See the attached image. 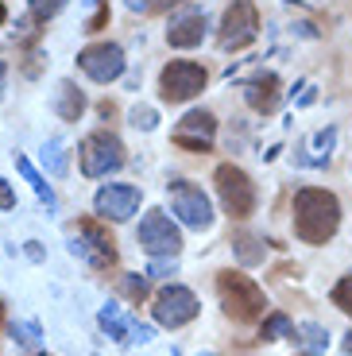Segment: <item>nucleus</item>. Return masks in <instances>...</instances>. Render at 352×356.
<instances>
[{
  "mask_svg": "<svg viewBox=\"0 0 352 356\" xmlns=\"http://www.w3.org/2000/svg\"><path fill=\"white\" fill-rule=\"evenodd\" d=\"M341 229V202L333 190L321 186H302L294 194V236L310 248L329 244Z\"/></svg>",
  "mask_w": 352,
  "mask_h": 356,
  "instance_id": "f257e3e1",
  "label": "nucleus"
},
{
  "mask_svg": "<svg viewBox=\"0 0 352 356\" xmlns=\"http://www.w3.org/2000/svg\"><path fill=\"white\" fill-rule=\"evenodd\" d=\"M217 291H221V306L232 321H255L267 310V294L244 275V271H217Z\"/></svg>",
  "mask_w": 352,
  "mask_h": 356,
  "instance_id": "f03ea898",
  "label": "nucleus"
},
{
  "mask_svg": "<svg viewBox=\"0 0 352 356\" xmlns=\"http://www.w3.org/2000/svg\"><path fill=\"white\" fill-rule=\"evenodd\" d=\"M213 182H217L221 205H225V213H229L232 221H248V217L255 213V202H259V197H255V182L237 167V163H221Z\"/></svg>",
  "mask_w": 352,
  "mask_h": 356,
  "instance_id": "7ed1b4c3",
  "label": "nucleus"
},
{
  "mask_svg": "<svg viewBox=\"0 0 352 356\" xmlns=\"http://www.w3.org/2000/svg\"><path fill=\"white\" fill-rule=\"evenodd\" d=\"M202 314V302H198V294L182 283H167L163 291H155L151 298V318L163 325V330H182L190 321Z\"/></svg>",
  "mask_w": 352,
  "mask_h": 356,
  "instance_id": "20e7f679",
  "label": "nucleus"
},
{
  "mask_svg": "<svg viewBox=\"0 0 352 356\" xmlns=\"http://www.w3.org/2000/svg\"><path fill=\"white\" fill-rule=\"evenodd\" d=\"M205 86H209V70L190 63V58H175V63H167L163 74H159V93H163V101H170V105L194 101Z\"/></svg>",
  "mask_w": 352,
  "mask_h": 356,
  "instance_id": "39448f33",
  "label": "nucleus"
},
{
  "mask_svg": "<svg viewBox=\"0 0 352 356\" xmlns=\"http://www.w3.org/2000/svg\"><path fill=\"white\" fill-rule=\"evenodd\" d=\"M255 35H259V12H255V4L252 0H232L229 12L221 16L217 47L237 54V51H244V47H252Z\"/></svg>",
  "mask_w": 352,
  "mask_h": 356,
  "instance_id": "423d86ee",
  "label": "nucleus"
},
{
  "mask_svg": "<svg viewBox=\"0 0 352 356\" xmlns=\"http://www.w3.org/2000/svg\"><path fill=\"white\" fill-rule=\"evenodd\" d=\"M70 232H78V236H70V252L81 256L89 267H113L116 264V244H113V232L105 225L89 221V217H78L70 225Z\"/></svg>",
  "mask_w": 352,
  "mask_h": 356,
  "instance_id": "0eeeda50",
  "label": "nucleus"
},
{
  "mask_svg": "<svg viewBox=\"0 0 352 356\" xmlns=\"http://www.w3.org/2000/svg\"><path fill=\"white\" fill-rule=\"evenodd\" d=\"M136 241H140V248L147 252L151 259H167V256H178L182 252V232H178V225L170 221L163 209H147L140 221V229H136Z\"/></svg>",
  "mask_w": 352,
  "mask_h": 356,
  "instance_id": "6e6552de",
  "label": "nucleus"
},
{
  "mask_svg": "<svg viewBox=\"0 0 352 356\" xmlns=\"http://www.w3.org/2000/svg\"><path fill=\"white\" fill-rule=\"evenodd\" d=\"M124 167V143L116 140L113 132L97 128L81 143V175L86 178H105V175H116Z\"/></svg>",
  "mask_w": 352,
  "mask_h": 356,
  "instance_id": "1a4fd4ad",
  "label": "nucleus"
},
{
  "mask_svg": "<svg viewBox=\"0 0 352 356\" xmlns=\"http://www.w3.org/2000/svg\"><path fill=\"white\" fill-rule=\"evenodd\" d=\"M170 209H175L178 221L190 225V229H209L213 225V202L205 197V190L198 186V182L175 178V182H170Z\"/></svg>",
  "mask_w": 352,
  "mask_h": 356,
  "instance_id": "9d476101",
  "label": "nucleus"
},
{
  "mask_svg": "<svg viewBox=\"0 0 352 356\" xmlns=\"http://www.w3.org/2000/svg\"><path fill=\"white\" fill-rule=\"evenodd\" d=\"M140 202L143 194L136 186H128V182H109V186L97 190V197H93V209H97L101 221H132L136 213H140Z\"/></svg>",
  "mask_w": 352,
  "mask_h": 356,
  "instance_id": "9b49d317",
  "label": "nucleus"
},
{
  "mask_svg": "<svg viewBox=\"0 0 352 356\" xmlns=\"http://www.w3.org/2000/svg\"><path fill=\"white\" fill-rule=\"evenodd\" d=\"M213 136H217V116L209 108H190L175 128V147L182 152H213Z\"/></svg>",
  "mask_w": 352,
  "mask_h": 356,
  "instance_id": "f8f14e48",
  "label": "nucleus"
},
{
  "mask_svg": "<svg viewBox=\"0 0 352 356\" xmlns=\"http://www.w3.org/2000/svg\"><path fill=\"white\" fill-rule=\"evenodd\" d=\"M78 70L86 74L89 81H116L124 74V47L116 43H93L78 54Z\"/></svg>",
  "mask_w": 352,
  "mask_h": 356,
  "instance_id": "ddd939ff",
  "label": "nucleus"
},
{
  "mask_svg": "<svg viewBox=\"0 0 352 356\" xmlns=\"http://www.w3.org/2000/svg\"><path fill=\"white\" fill-rule=\"evenodd\" d=\"M205 31H209L205 8H186V12H178V16H170V24H167V43L178 47V51H194V47H202Z\"/></svg>",
  "mask_w": 352,
  "mask_h": 356,
  "instance_id": "4468645a",
  "label": "nucleus"
},
{
  "mask_svg": "<svg viewBox=\"0 0 352 356\" xmlns=\"http://www.w3.org/2000/svg\"><path fill=\"white\" fill-rule=\"evenodd\" d=\"M244 97H248V105H252L255 113L271 116L275 108H279V101H282L279 74L264 70V74H255V78H248V81H244Z\"/></svg>",
  "mask_w": 352,
  "mask_h": 356,
  "instance_id": "2eb2a0df",
  "label": "nucleus"
},
{
  "mask_svg": "<svg viewBox=\"0 0 352 356\" xmlns=\"http://www.w3.org/2000/svg\"><path fill=\"white\" fill-rule=\"evenodd\" d=\"M54 113H58L66 124H74V120H81V116H86V93L78 89V81H70V78H62V81H58Z\"/></svg>",
  "mask_w": 352,
  "mask_h": 356,
  "instance_id": "dca6fc26",
  "label": "nucleus"
},
{
  "mask_svg": "<svg viewBox=\"0 0 352 356\" xmlns=\"http://www.w3.org/2000/svg\"><path fill=\"white\" fill-rule=\"evenodd\" d=\"M97 321H101V330L109 333L113 341H120V345H128V341L136 337V321L128 318V314L120 310L116 302H109V306H101V314H97Z\"/></svg>",
  "mask_w": 352,
  "mask_h": 356,
  "instance_id": "f3484780",
  "label": "nucleus"
},
{
  "mask_svg": "<svg viewBox=\"0 0 352 356\" xmlns=\"http://www.w3.org/2000/svg\"><path fill=\"white\" fill-rule=\"evenodd\" d=\"M333 147H337V128L329 124V128H321V132L310 136V143H306V152L298 155V163L302 167H321V163L333 155Z\"/></svg>",
  "mask_w": 352,
  "mask_h": 356,
  "instance_id": "a211bd4d",
  "label": "nucleus"
},
{
  "mask_svg": "<svg viewBox=\"0 0 352 356\" xmlns=\"http://www.w3.org/2000/svg\"><path fill=\"white\" fill-rule=\"evenodd\" d=\"M229 244H232V256H237V264H244V267L264 264V236H255V232H248V229H237V232L229 236Z\"/></svg>",
  "mask_w": 352,
  "mask_h": 356,
  "instance_id": "6ab92c4d",
  "label": "nucleus"
},
{
  "mask_svg": "<svg viewBox=\"0 0 352 356\" xmlns=\"http://www.w3.org/2000/svg\"><path fill=\"white\" fill-rule=\"evenodd\" d=\"M291 341H298V345L306 348V356H314V353H326L329 330H326V325H317V321H302V325H294V337Z\"/></svg>",
  "mask_w": 352,
  "mask_h": 356,
  "instance_id": "aec40b11",
  "label": "nucleus"
},
{
  "mask_svg": "<svg viewBox=\"0 0 352 356\" xmlns=\"http://www.w3.org/2000/svg\"><path fill=\"white\" fill-rule=\"evenodd\" d=\"M282 337H294V321L287 318L282 310H275V314H267L264 325H259V341L271 345V341H282Z\"/></svg>",
  "mask_w": 352,
  "mask_h": 356,
  "instance_id": "412c9836",
  "label": "nucleus"
},
{
  "mask_svg": "<svg viewBox=\"0 0 352 356\" xmlns=\"http://www.w3.org/2000/svg\"><path fill=\"white\" fill-rule=\"evenodd\" d=\"M116 291L128 298V302H147L151 298V286H147V275H120V283H116Z\"/></svg>",
  "mask_w": 352,
  "mask_h": 356,
  "instance_id": "4be33fe9",
  "label": "nucleus"
},
{
  "mask_svg": "<svg viewBox=\"0 0 352 356\" xmlns=\"http://www.w3.org/2000/svg\"><path fill=\"white\" fill-rule=\"evenodd\" d=\"M16 167H19V175H24L27 182L35 186V194L43 197L47 205H51V202H54V194H51V190H47V182H43V175H39V170H35V163L27 159V155H16Z\"/></svg>",
  "mask_w": 352,
  "mask_h": 356,
  "instance_id": "5701e85b",
  "label": "nucleus"
},
{
  "mask_svg": "<svg viewBox=\"0 0 352 356\" xmlns=\"http://www.w3.org/2000/svg\"><path fill=\"white\" fill-rule=\"evenodd\" d=\"M66 8V0H27V16H31V24H47V19H54L58 12Z\"/></svg>",
  "mask_w": 352,
  "mask_h": 356,
  "instance_id": "b1692460",
  "label": "nucleus"
},
{
  "mask_svg": "<svg viewBox=\"0 0 352 356\" xmlns=\"http://www.w3.org/2000/svg\"><path fill=\"white\" fill-rule=\"evenodd\" d=\"M43 167L51 170V175H66V143L62 140L43 143Z\"/></svg>",
  "mask_w": 352,
  "mask_h": 356,
  "instance_id": "393cba45",
  "label": "nucleus"
},
{
  "mask_svg": "<svg viewBox=\"0 0 352 356\" xmlns=\"http://www.w3.org/2000/svg\"><path fill=\"white\" fill-rule=\"evenodd\" d=\"M329 298H333V306L341 314H349L352 318V275H344V279H337L333 283V291H329Z\"/></svg>",
  "mask_w": 352,
  "mask_h": 356,
  "instance_id": "a878e982",
  "label": "nucleus"
},
{
  "mask_svg": "<svg viewBox=\"0 0 352 356\" xmlns=\"http://www.w3.org/2000/svg\"><path fill=\"white\" fill-rule=\"evenodd\" d=\"M128 124H132L136 132H151V128L159 124V113L151 105H136L132 113H128Z\"/></svg>",
  "mask_w": 352,
  "mask_h": 356,
  "instance_id": "bb28decb",
  "label": "nucleus"
},
{
  "mask_svg": "<svg viewBox=\"0 0 352 356\" xmlns=\"http://www.w3.org/2000/svg\"><path fill=\"white\" fill-rule=\"evenodd\" d=\"M12 341H19V345H35V341H39V325H35V321L12 325Z\"/></svg>",
  "mask_w": 352,
  "mask_h": 356,
  "instance_id": "cd10ccee",
  "label": "nucleus"
},
{
  "mask_svg": "<svg viewBox=\"0 0 352 356\" xmlns=\"http://www.w3.org/2000/svg\"><path fill=\"white\" fill-rule=\"evenodd\" d=\"M109 19H113V12H109V4H101V8L93 12V19H86V31L93 35V31H101V27H105Z\"/></svg>",
  "mask_w": 352,
  "mask_h": 356,
  "instance_id": "c85d7f7f",
  "label": "nucleus"
},
{
  "mask_svg": "<svg viewBox=\"0 0 352 356\" xmlns=\"http://www.w3.org/2000/svg\"><path fill=\"white\" fill-rule=\"evenodd\" d=\"M0 209H16V190L0 178Z\"/></svg>",
  "mask_w": 352,
  "mask_h": 356,
  "instance_id": "c756f323",
  "label": "nucleus"
},
{
  "mask_svg": "<svg viewBox=\"0 0 352 356\" xmlns=\"http://www.w3.org/2000/svg\"><path fill=\"white\" fill-rule=\"evenodd\" d=\"M147 275H175V264H163V259H155V264L147 267Z\"/></svg>",
  "mask_w": 352,
  "mask_h": 356,
  "instance_id": "7c9ffc66",
  "label": "nucleus"
},
{
  "mask_svg": "<svg viewBox=\"0 0 352 356\" xmlns=\"http://www.w3.org/2000/svg\"><path fill=\"white\" fill-rule=\"evenodd\" d=\"M175 4H182V0H147V12H167Z\"/></svg>",
  "mask_w": 352,
  "mask_h": 356,
  "instance_id": "2f4dec72",
  "label": "nucleus"
},
{
  "mask_svg": "<svg viewBox=\"0 0 352 356\" xmlns=\"http://www.w3.org/2000/svg\"><path fill=\"white\" fill-rule=\"evenodd\" d=\"M97 113H101V120H113V116H116V101H101Z\"/></svg>",
  "mask_w": 352,
  "mask_h": 356,
  "instance_id": "473e14b6",
  "label": "nucleus"
},
{
  "mask_svg": "<svg viewBox=\"0 0 352 356\" xmlns=\"http://www.w3.org/2000/svg\"><path fill=\"white\" fill-rule=\"evenodd\" d=\"M124 4H128V8L136 12V16H140V12H147V0H124Z\"/></svg>",
  "mask_w": 352,
  "mask_h": 356,
  "instance_id": "72a5a7b5",
  "label": "nucleus"
},
{
  "mask_svg": "<svg viewBox=\"0 0 352 356\" xmlns=\"http://www.w3.org/2000/svg\"><path fill=\"white\" fill-rule=\"evenodd\" d=\"M4 81H8V63H0V97H4Z\"/></svg>",
  "mask_w": 352,
  "mask_h": 356,
  "instance_id": "f704fd0d",
  "label": "nucleus"
},
{
  "mask_svg": "<svg viewBox=\"0 0 352 356\" xmlns=\"http://www.w3.org/2000/svg\"><path fill=\"white\" fill-rule=\"evenodd\" d=\"M344 356H352V330L344 333Z\"/></svg>",
  "mask_w": 352,
  "mask_h": 356,
  "instance_id": "c9c22d12",
  "label": "nucleus"
},
{
  "mask_svg": "<svg viewBox=\"0 0 352 356\" xmlns=\"http://www.w3.org/2000/svg\"><path fill=\"white\" fill-rule=\"evenodd\" d=\"M4 19H8V8H4V0H0V24H4Z\"/></svg>",
  "mask_w": 352,
  "mask_h": 356,
  "instance_id": "e433bc0d",
  "label": "nucleus"
},
{
  "mask_svg": "<svg viewBox=\"0 0 352 356\" xmlns=\"http://www.w3.org/2000/svg\"><path fill=\"white\" fill-rule=\"evenodd\" d=\"M0 325H4V302H0Z\"/></svg>",
  "mask_w": 352,
  "mask_h": 356,
  "instance_id": "4c0bfd02",
  "label": "nucleus"
},
{
  "mask_svg": "<svg viewBox=\"0 0 352 356\" xmlns=\"http://www.w3.org/2000/svg\"><path fill=\"white\" fill-rule=\"evenodd\" d=\"M39 356H47V353H39Z\"/></svg>",
  "mask_w": 352,
  "mask_h": 356,
  "instance_id": "58836bf2",
  "label": "nucleus"
}]
</instances>
